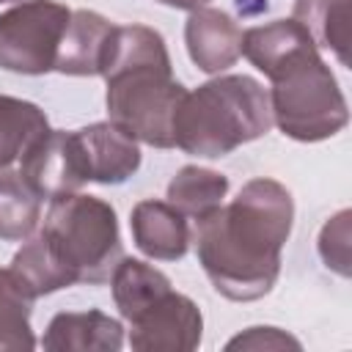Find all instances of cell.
<instances>
[{
	"label": "cell",
	"mask_w": 352,
	"mask_h": 352,
	"mask_svg": "<svg viewBox=\"0 0 352 352\" xmlns=\"http://www.w3.org/2000/svg\"><path fill=\"white\" fill-rule=\"evenodd\" d=\"M41 220V198L28 187L19 170L0 168V239L22 242Z\"/></svg>",
	"instance_id": "obj_19"
},
{
	"label": "cell",
	"mask_w": 352,
	"mask_h": 352,
	"mask_svg": "<svg viewBox=\"0 0 352 352\" xmlns=\"http://www.w3.org/2000/svg\"><path fill=\"white\" fill-rule=\"evenodd\" d=\"M267 80L272 82V124L292 140L319 143L341 132L349 121L346 99L336 74L322 60L319 47L308 44L280 60Z\"/></svg>",
	"instance_id": "obj_4"
},
{
	"label": "cell",
	"mask_w": 352,
	"mask_h": 352,
	"mask_svg": "<svg viewBox=\"0 0 352 352\" xmlns=\"http://www.w3.org/2000/svg\"><path fill=\"white\" fill-rule=\"evenodd\" d=\"M0 3H14V0H0Z\"/></svg>",
	"instance_id": "obj_24"
},
{
	"label": "cell",
	"mask_w": 352,
	"mask_h": 352,
	"mask_svg": "<svg viewBox=\"0 0 352 352\" xmlns=\"http://www.w3.org/2000/svg\"><path fill=\"white\" fill-rule=\"evenodd\" d=\"M226 349L228 352L231 349H253V352H261V349H302V344L280 327H267V324L261 327L258 324V327H248L245 333L234 336L226 344Z\"/></svg>",
	"instance_id": "obj_22"
},
{
	"label": "cell",
	"mask_w": 352,
	"mask_h": 352,
	"mask_svg": "<svg viewBox=\"0 0 352 352\" xmlns=\"http://www.w3.org/2000/svg\"><path fill=\"white\" fill-rule=\"evenodd\" d=\"M116 38V25L96 11H72L69 28L58 47L55 72L72 77H102Z\"/></svg>",
	"instance_id": "obj_11"
},
{
	"label": "cell",
	"mask_w": 352,
	"mask_h": 352,
	"mask_svg": "<svg viewBox=\"0 0 352 352\" xmlns=\"http://www.w3.org/2000/svg\"><path fill=\"white\" fill-rule=\"evenodd\" d=\"M19 173L41 201L77 192L88 182L77 135L66 129H47L19 157Z\"/></svg>",
	"instance_id": "obj_7"
},
{
	"label": "cell",
	"mask_w": 352,
	"mask_h": 352,
	"mask_svg": "<svg viewBox=\"0 0 352 352\" xmlns=\"http://www.w3.org/2000/svg\"><path fill=\"white\" fill-rule=\"evenodd\" d=\"M102 77L110 121L140 143L173 148L170 124L187 88L173 77L165 38L146 25H116Z\"/></svg>",
	"instance_id": "obj_2"
},
{
	"label": "cell",
	"mask_w": 352,
	"mask_h": 352,
	"mask_svg": "<svg viewBox=\"0 0 352 352\" xmlns=\"http://www.w3.org/2000/svg\"><path fill=\"white\" fill-rule=\"evenodd\" d=\"M33 297L22 289L11 270H0V349H33L36 336L30 330Z\"/></svg>",
	"instance_id": "obj_20"
},
{
	"label": "cell",
	"mask_w": 352,
	"mask_h": 352,
	"mask_svg": "<svg viewBox=\"0 0 352 352\" xmlns=\"http://www.w3.org/2000/svg\"><path fill=\"white\" fill-rule=\"evenodd\" d=\"M162 6H170V8H184V11H192V8H201L206 6L209 0H157Z\"/></svg>",
	"instance_id": "obj_23"
},
{
	"label": "cell",
	"mask_w": 352,
	"mask_h": 352,
	"mask_svg": "<svg viewBox=\"0 0 352 352\" xmlns=\"http://www.w3.org/2000/svg\"><path fill=\"white\" fill-rule=\"evenodd\" d=\"M292 19H297L316 47L336 52L349 66V0H294Z\"/></svg>",
	"instance_id": "obj_16"
},
{
	"label": "cell",
	"mask_w": 352,
	"mask_h": 352,
	"mask_svg": "<svg viewBox=\"0 0 352 352\" xmlns=\"http://www.w3.org/2000/svg\"><path fill=\"white\" fill-rule=\"evenodd\" d=\"M72 11L55 0H22L0 14V69L14 74L55 72Z\"/></svg>",
	"instance_id": "obj_6"
},
{
	"label": "cell",
	"mask_w": 352,
	"mask_h": 352,
	"mask_svg": "<svg viewBox=\"0 0 352 352\" xmlns=\"http://www.w3.org/2000/svg\"><path fill=\"white\" fill-rule=\"evenodd\" d=\"M41 346L47 352H118L124 327L102 311H63L50 319Z\"/></svg>",
	"instance_id": "obj_13"
},
{
	"label": "cell",
	"mask_w": 352,
	"mask_h": 352,
	"mask_svg": "<svg viewBox=\"0 0 352 352\" xmlns=\"http://www.w3.org/2000/svg\"><path fill=\"white\" fill-rule=\"evenodd\" d=\"M41 236L74 283L102 286L124 258L116 209L96 195L69 192L52 198Z\"/></svg>",
	"instance_id": "obj_5"
},
{
	"label": "cell",
	"mask_w": 352,
	"mask_h": 352,
	"mask_svg": "<svg viewBox=\"0 0 352 352\" xmlns=\"http://www.w3.org/2000/svg\"><path fill=\"white\" fill-rule=\"evenodd\" d=\"M201 333L204 316L198 305L173 289L129 319V344L138 352H192L201 344Z\"/></svg>",
	"instance_id": "obj_8"
},
{
	"label": "cell",
	"mask_w": 352,
	"mask_h": 352,
	"mask_svg": "<svg viewBox=\"0 0 352 352\" xmlns=\"http://www.w3.org/2000/svg\"><path fill=\"white\" fill-rule=\"evenodd\" d=\"M14 278L22 283V289L38 300L44 294H55L60 289H69L74 286V278L72 272L58 261V256L50 250L47 239L41 236V231L36 236H30L11 258V267Z\"/></svg>",
	"instance_id": "obj_14"
},
{
	"label": "cell",
	"mask_w": 352,
	"mask_h": 352,
	"mask_svg": "<svg viewBox=\"0 0 352 352\" xmlns=\"http://www.w3.org/2000/svg\"><path fill=\"white\" fill-rule=\"evenodd\" d=\"M129 231L138 250L157 261H179L192 242L187 217L168 201H140L129 214Z\"/></svg>",
	"instance_id": "obj_12"
},
{
	"label": "cell",
	"mask_w": 352,
	"mask_h": 352,
	"mask_svg": "<svg viewBox=\"0 0 352 352\" xmlns=\"http://www.w3.org/2000/svg\"><path fill=\"white\" fill-rule=\"evenodd\" d=\"M349 209H341L333 214L319 234V256L327 270L338 272L341 278H349Z\"/></svg>",
	"instance_id": "obj_21"
},
{
	"label": "cell",
	"mask_w": 352,
	"mask_h": 352,
	"mask_svg": "<svg viewBox=\"0 0 352 352\" xmlns=\"http://www.w3.org/2000/svg\"><path fill=\"white\" fill-rule=\"evenodd\" d=\"M184 44L190 60L204 74H220L242 55V28L220 8H192L184 22Z\"/></svg>",
	"instance_id": "obj_10"
},
{
	"label": "cell",
	"mask_w": 352,
	"mask_h": 352,
	"mask_svg": "<svg viewBox=\"0 0 352 352\" xmlns=\"http://www.w3.org/2000/svg\"><path fill=\"white\" fill-rule=\"evenodd\" d=\"M113 300L121 316L129 322L143 308H148L154 300H160L165 292H170V280L157 267L140 261V258H121L110 275Z\"/></svg>",
	"instance_id": "obj_15"
},
{
	"label": "cell",
	"mask_w": 352,
	"mask_h": 352,
	"mask_svg": "<svg viewBox=\"0 0 352 352\" xmlns=\"http://www.w3.org/2000/svg\"><path fill=\"white\" fill-rule=\"evenodd\" d=\"M88 182L96 184H121L140 168L138 140L113 121H96L74 132Z\"/></svg>",
	"instance_id": "obj_9"
},
{
	"label": "cell",
	"mask_w": 352,
	"mask_h": 352,
	"mask_svg": "<svg viewBox=\"0 0 352 352\" xmlns=\"http://www.w3.org/2000/svg\"><path fill=\"white\" fill-rule=\"evenodd\" d=\"M47 129L50 121L38 104L0 94V168H11Z\"/></svg>",
	"instance_id": "obj_18"
},
{
	"label": "cell",
	"mask_w": 352,
	"mask_h": 352,
	"mask_svg": "<svg viewBox=\"0 0 352 352\" xmlns=\"http://www.w3.org/2000/svg\"><path fill=\"white\" fill-rule=\"evenodd\" d=\"M228 192V179L212 168L184 165L168 184V204L176 206L184 217L201 220L214 212Z\"/></svg>",
	"instance_id": "obj_17"
},
{
	"label": "cell",
	"mask_w": 352,
	"mask_h": 352,
	"mask_svg": "<svg viewBox=\"0 0 352 352\" xmlns=\"http://www.w3.org/2000/svg\"><path fill=\"white\" fill-rule=\"evenodd\" d=\"M270 129V94L248 74H220L187 91L170 124L173 146L206 160H220Z\"/></svg>",
	"instance_id": "obj_3"
},
{
	"label": "cell",
	"mask_w": 352,
	"mask_h": 352,
	"mask_svg": "<svg viewBox=\"0 0 352 352\" xmlns=\"http://www.w3.org/2000/svg\"><path fill=\"white\" fill-rule=\"evenodd\" d=\"M292 223V192L267 176L250 179L231 204L195 220V253L214 292L234 302L270 294Z\"/></svg>",
	"instance_id": "obj_1"
}]
</instances>
